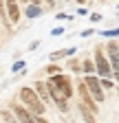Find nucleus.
Wrapping results in <instances>:
<instances>
[{
  "label": "nucleus",
  "instance_id": "obj_2",
  "mask_svg": "<svg viewBox=\"0 0 119 123\" xmlns=\"http://www.w3.org/2000/svg\"><path fill=\"white\" fill-rule=\"evenodd\" d=\"M84 84H86L88 92H91V97L95 99V103L104 101V90H101V86H99V79H97V77H93V75H88L86 79H84Z\"/></svg>",
  "mask_w": 119,
  "mask_h": 123
},
{
  "label": "nucleus",
  "instance_id": "obj_21",
  "mask_svg": "<svg viewBox=\"0 0 119 123\" xmlns=\"http://www.w3.org/2000/svg\"><path fill=\"white\" fill-rule=\"evenodd\" d=\"M77 2H79V5H84V2H86V0H77Z\"/></svg>",
  "mask_w": 119,
  "mask_h": 123
},
{
  "label": "nucleus",
  "instance_id": "obj_7",
  "mask_svg": "<svg viewBox=\"0 0 119 123\" xmlns=\"http://www.w3.org/2000/svg\"><path fill=\"white\" fill-rule=\"evenodd\" d=\"M13 112H16V119H18V123H35L33 114L29 112V110H24L22 105H13Z\"/></svg>",
  "mask_w": 119,
  "mask_h": 123
},
{
  "label": "nucleus",
  "instance_id": "obj_19",
  "mask_svg": "<svg viewBox=\"0 0 119 123\" xmlns=\"http://www.w3.org/2000/svg\"><path fill=\"white\" fill-rule=\"evenodd\" d=\"M33 119H35V123H49L46 119H42V117H33Z\"/></svg>",
  "mask_w": 119,
  "mask_h": 123
},
{
  "label": "nucleus",
  "instance_id": "obj_4",
  "mask_svg": "<svg viewBox=\"0 0 119 123\" xmlns=\"http://www.w3.org/2000/svg\"><path fill=\"white\" fill-rule=\"evenodd\" d=\"M49 81H51V84H55V86H57L60 90H62V95H64L66 99L71 97V92H73V88H71V79H68L66 75H53V77H51Z\"/></svg>",
  "mask_w": 119,
  "mask_h": 123
},
{
  "label": "nucleus",
  "instance_id": "obj_20",
  "mask_svg": "<svg viewBox=\"0 0 119 123\" xmlns=\"http://www.w3.org/2000/svg\"><path fill=\"white\" fill-rule=\"evenodd\" d=\"M31 5H35V7H40V0H31Z\"/></svg>",
  "mask_w": 119,
  "mask_h": 123
},
{
  "label": "nucleus",
  "instance_id": "obj_1",
  "mask_svg": "<svg viewBox=\"0 0 119 123\" xmlns=\"http://www.w3.org/2000/svg\"><path fill=\"white\" fill-rule=\"evenodd\" d=\"M20 99L24 101V105L29 108V112H31V114H35V117H42L44 114V103L35 95V90H31V88H20Z\"/></svg>",
  "mask_w": 119,
  "mask_h": 123
},
{
  "label": "nucleus",
  "instance_id": "obj_11",
  "mask_svg": "<svg viewBox=\"0 0 119 123\" xmlns=\"http://www.w3.org/2000/svg\"><path fill=\"white\" fill-rule=\"evenodd\" d=\"M42 11H40V7H35V5H26V18H38Z\"/></svg>",
  "mask_w": 119,
  "mask_h": 123
},
{
  "label": "nucleus",
  "instance_id": "obj_10",
  "mask_svg": "<svg viewBox=\"0 0 119 123\" xmlns=\"http://www.w3.org/2000/svg\"><path fill=\"white\" fill-rule=\"evenodd\" d=\"M79 112H82V119H84L86 123H97V121H95V114H93L91 110H88V108H86L84 103H79Z\"/></svg>",
  "mask_w": 119,
  "mask_h": 123
},
{
  "label": "nucleus",
  "instance_id": "obj_8",
  "mask_svg": "<svg viewBox=\"0 0 119 123\" xmlns=\"http://www.w3.org/2000/svg\"><path fill=\"white\" fill-rule=\"evenodd\" d=\"M18 18H20L18 0H7V22H18Z\"/></svg>",
  "mask_w": 119,
  "mask_h": 123
},
{
  "label": "nucleus",
  "instance_id": "obj_6",
  "mask_svg": "<svg viewBox=\"0 0 119 123\" xmlns=\"http://www.w3.org/2000/svg\"><path fill=\"white\" fill-rule=\"evenodd\" d=\"M106 51H108V55H110V70L115 73V75H119V44L117 42H108L106 44Z\"/></svg>",
  "mask_w": 119,
  "mask_h": 123
},
{
  "label": "nucleus",
  "instance_id": "obj_9",
  "mask_svg": "<svg viewBox=\"0 0 119 123\" xmlns=\"http://www.w3.org/2000/svg\"><path fill=\"white\" fill-rule=\"evenodd\" d=\"M35 95L40 97V101H49V90H46V84L44 81H35Z\"/></svg>",
  "mask_w": 119,
  "mask_h": 123
},
{
  "label": "nucleus",
  "instance_id": "obj_17",
  "mask_svg": "<svg viewBox=\"0 0 119 123\" xmlns=\"http://www.w3.org/2000/svg\"><path fill=\"white\" fill-rule=\"evenodd\" d=\"M99 84H101V86H104V88H110V86H112V81H110V79H101V81H99Z\"/></svg>",
  "mask_w": 119,
  "mask_h": 123
},
{
  "label": "nucleus",
  "instance_id": "obj_12",
  "mask_svg": "<svg viewBox=\"0 0 119 123\" xmlns=\"http://www.w3.org/2000/svg\"><path fill=\"white\" fill-rule=\"evenodd\" d=\"M84 70H86L88 75H91V73L95 70V64H93V62H84Z\"/></svg>",
  "mask_w": 119,
  "mask_h": 123
},
{
  "label": "nucleus",
  "instance_id": "obj_15",
  "mask_svg": "<svg viewBox=\"0 0 119 123\" xmlns=\"http://www.w3.org/2000/svg\"><path fill=\"white\" fill-rule=\"evenodd\" d=\"M2 117L7 119V123H18V119H13V117H11L9 112H2Z\"/></svg>",
  "mask_w": 119,
  "mask_h": 123
},
{
  "label": "nucleus",
  "instance_id": "obj_18",
  "mask_svg": "<svg viewBox=\"0 0 119 123\" xmlns=\"http://www.w3.org/2000/svg\"><path fill=\"white\" fill-rule=\"evenodd\" d=\"M91 20H93V22H99V20H101V15H99V13H93V15H91Z\"/></svg>",
  "mask_w": 119,
  "mask_h": 123
},
{
  "label": "nucleus",
  "instance_id": "obj_23",
  "mask_svg": "<svg viewBox=\"0 0 119 123\" xmlns=\"http://www.w3.org/2000/svg\"><path fill=\"white\" fill-rule=\"evenodd\" d=\"M99 2H101V0H99Z\"/></svg>",
  "mask_w": 119,
  "mask_h": 123
},
{
  "label": "nucleus",
  "instance_id": "obj_3",
  "mask_svg": "<svg viewBox=\"0 0 119 123\" xmlns=\"http://www.w3.org/2000/svg\"><path fill=\"white\" fill-rule=\"evenodd\" d=\"M77 92H79V97H82V101H79V103H84L88 110L95 114V112H97V103H95V99L91 97V92H88V88H86V84H84V81H79V84H77Z\"/></svg>",
  "mask_w": 119,
  "mask_h": 123
},
{
  "label": "nucleus",
  "instance_id": "obj_16",
  "mask_svg": "<svg viewBox=\"0 0 119 123\" xmlns=\"http://www.w3.org/2000/svg\"><path fill=\"white\" fill-rule=\"evenodd\" d=\"M108 37H112V35H119V29H110V31H104Z\"/></svg>",
  "mask_w": 119,
  "mask_h": 123
},
{
  "label": "nucleus",
  "instance_id": "obj_13",
  "mask_svg": "<svg viewBox=\"0 0 119 123\" xmlns=\"http://www.w3.org/2000/svg\"><path fill=\"white\" fill-rule=\"evenodd\" d=\"M22 68H24V62H16V64L11 66V70H13V73H18V70H22Z\"/></svg>",
  "mask_w": 119,
  "mask_h": 123
},
{
  "label": "nucleus",
  "instance_id": "obj_22",
  "mask_svg": "<svg viewBox=\"0 0 119 123\" xmlns=\"http://www.w3.org/2000/svg\"><path fill=\"white\" fill-rule=\"evenodd\" d=\"M24 2H26V5H29V0H24Z\"/></svg>",
  "mask_w": 119,
  "mask_h": 123
},
{
  "label": "nucleus",
  "instance_id": "obj_5",
  "mask_svg": "<svg viewBox=\"0 0 119 123\" xmlns=\"http://www.w3.org/2000/svg\"><path fill=\"white\" fill-rule=\"evenodd\" d=\"M95 68L99 70V77H104V79H108V77H110V66H108V62H106V57H104L101 55V51L97 49L95 51Z\"/></svg>",
  "mask_w": 119,
  "mask_h": 123
},
{
  "label": "nucleus",
  "instance_id": "obj_14",
  "mask_svg": "<svg viewBox=\"0 0 119 123\" xmlns=\"http://www.w3.org/2000/svg\"><path fill=\"white\" fill-rule=\"evenodd\" d=\"M46 73H51V75H60V66H46Z\"/></svg>",
  "mask_w": 119,
  "mask_h": 123
}]
</instances>
